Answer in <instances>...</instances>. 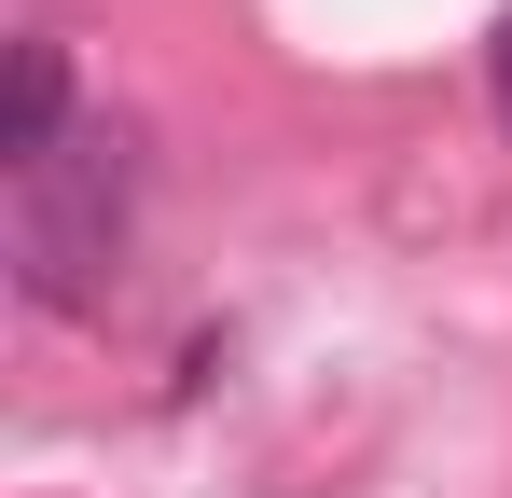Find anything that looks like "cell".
Here are the masks:
<instances>
[{"mask_svg":"<svg viewBox=\"0 0 512 498\" xmlns=\"http://www.w3.org/2000/svg\"><path fill=\"white\" fill-rule=\"evenodd\" d=\"M125 222H139V139H125V125H70L56 153L14 180V291H28L42 319L111 305Z\"/></svg>","mask_w":512,"mask_h":498,"instance_id":"cell-1","label":"cell"},{"mask_svg":"<svg viewBox=\"0 0 512 498\" xmlns=\"http://www.w3.org/2000/svg\"><path fill=\"white\" fill-rule=\"evenodd\" d=\"M56 139H70V42H42V28H28V42H14V83H0V166L28 180Z\"/></svg>","mask_w":512,"mask_h":498,"instance_id":"cell-2","label":"cell"},{"mask_svg":"<svg viewBox=\"0 0 512 498\" xmlns=\"http://www.w3.org/2000/svg\"><path fill=\"white\" fill-rule=\"evenodd\" d=\"M485 83H499V139H512V14L485 28Z\"/></svg>","mask_w":512,"mask_h":498,"instance_id":"cell-3","label":"cell"}]
</instances>
